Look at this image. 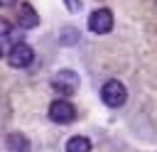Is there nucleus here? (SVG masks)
<instances>
[{
    "label": "nucleus",
    "mask_w": 157,
    "mask_h": 152,
    "mask_svg": "<svg viewBox=\"0 0 157 152\" xmlns=\"http://www.w3.org/2000/svg\"><path fill=\"white\" fill-rule=\"evenodd\" d=\"M125 98H128V91H125V86H123L120 81L110 78V81L103 83V88H101V101H103L108 108H120V105L125 103Z\"/></svg>",
    "instance_id": "obj_1"
},
{
    "label": "nucleus",
    "mask_w": 157,
    "mask_h": 152,
    "mask_svg": "<svg viewBox=\"0 0 157 152\" xmlns=\"http://www.w3.org/2000/svg\"><path fill=\"white\" fill-rule=\"evenodd\" d=\"M49 118H52L54 123H59V125L74 123V118H76V108H74L69 101L56 98V101H52V103H49Z\"/></svg>",
    "instance_id": "obj_2"
},
{
    "label": "nucleus",
    "mask_w": 157,
    "mask_h": 152,
    "mask_svg": "<svg viewBox=\"0 0 157 152\" xmlns=\"http://www.w3.org/2000/svg\"><path fill=\"white\" fill-rule=\"evenodd\" d=\"M52 88H54L56 93H61V96L74 93V91L78 88V74H76V71H69V69L59 71V74L52 78Z\"/></svg>",
    "instance_id": "obj_3"
},
{
    "label": "nucleus",
    "mask_w": 157,
    "mask_h": 152,
    "mask_svg": "<svg viewBox=\"0 0 157 152\" xmlns=\"http://www.w3.org/2000/svg\"><path fill=\"white\" fill-rule=\"evenodd\" d=\"M88 29L96 32V34H108L113 29V12L101 7V10H93L91 17H88Z\"/></svg>",
    "instance_id": "obj_4"
},
{
    "label": "nucleus",
    "mask_w": 157,
    "mask_h": 152,
    "mask_svg": "<svg viewBox=\"0 0 157 152\" xmlns=\"http://www.w3.org/2000/svg\"><path fill=\"white\" fill-rule=\"evenodd\" d=\"M32 59H34V51H32V47L25 44V42H17V44L7 51V61H10V66H15V69L29 66Z\"/></svg>",
    "instance_id": "obj_5"
},
{
    "label": "nucleus",
    "mask_w": 157,
    "mask_h": 152,
    "mask_svg": "<svg viewBox=\"0 0 157 152\" xmlns=\"http://www.w3.org/2000/svg\"><path fill=\"white\" fill-rule=\"evenodd\" d=\"M17 22H20L25 29H32V27H37V25H39V15L34 12V7H32V5H27V2H25V5H20V7H17Z\"/></svg>",
    "instance_id": "obj_6"
},
{
    "label": "nucleus",
    "mask_w": 157,
    "mask_h": 152,
    "mask_svg": "<svg viewBox=\"0 0 157 152\" xmlns=\"http://www.w3.org/2000/svg\"><path fill=\"white\" fill-rule=\"evenodd\" d=\"M7 147L12 152H29V140L22 132H10L7 135Z\"/></svg>",
    "instance_id": "obj_7"
},
{
    "label": "nucleus",
    "mask_w": 157,
    "mask_h": 152,
    "mask_svg": "<svg viewBox=\"0 0 157 152\" xmlns=\"http://www.w3.org/2000/svg\"><path fill=\"white\" fill-rule=\"evenodd\" d=\"M66 152H91V140L83 135H74L66 142Z\"/></svg>",
    "instance_id": "obj_8"
},
{
    "label": "nucleus",
    "mask_w": 157,
    "mask_h": 152,
    "mask_svg": "<svg viewBox=\"0 0 157 152\" xmlns=\"http://www.w3.org/2000/svg\"><path fill=\"white\" fill-rule=\"evenodd\" d=\"M7 44H10V39H7V34L0 29V56H5V54H7Z\"/></svg>",
    "instance_id": "obj_9"
},
{
    "label": "nucleus",
    "mask_w": 157,
    "mask_h": 152,
    "mask_svg": "<svg viewBox=\"0 0 157 152\" xmlns=\"http://www.w3.org/2000/svg\"><path fill=\"white\" fill-rule=\"evenodd\" d=\"M64 5H66L71 12H78V10H81V0H64Z\"/></svg>",
    "instance_id": "obj_10"
},
{
    "label": "nucleus",
    "mask_w": 157,
    "mask_h": 152,
    "mask_svg": "<svg viewBox=\"0 0 157 152\" xmlns=\"http://www.w3.org/2000/svg\"><path fill=\"white\" fill-rule=\"evenodd\" d=\"M17 0H0V7H12Z\"/></svg>",
    "instance_id": "obj_11"
}]
</instances>
